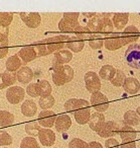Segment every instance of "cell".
Returning <instances> with one entry per match:
<instances>
[{"mask_svg": "<svg viewBox=\"0 0 140 148\" xmlns=\"http://www.w3.org/2000/svg\"><path fill=\"white\" fill-rule=\"evenodd\" d=\"M39 107H41V109H43V111H45V110H49L55 105V97H53V95L41 97L39 101Z\"/></svg>", "mask_w": 140, "mask_h": 148, "instance_id": "35", "label": "cell"}, {"mask_svg": "<svg viewBox=\"0 0 140 148\" xmlns=\"http://www.w3.org/2000/svg\"><path fill=\"white\" fill-rule=\"evenodd\" d=\"M126 79V75L122 70H116V73L114 75V77L112 78L111 83L114 85V86H123V83Z\"/></svg>", "mask_w": 140, "mask_h": 148, "instance_id": "36", "label": "cell"}, {"mask_svg": "<svg viewBox=\"0 0 140 148\" xmlns=\"http://www.w3.org/2000/svg\"><path fill=\"white\" fill-rule=\"evenodd\" d=\"M17 75V80L19 82L23 83V84H29L31 82V80L33 79V71L30 67H27V66H22L18 71L16 72Z\"/></svg>", "mask_w": 140, "mask_h": 148, "instance_id": "17", "label": "cell"}, {"mask_svg": "<svg viewBox=\"0 0 140 148\" xmlns=\"http://www.w3.org/2000/svg\"><path fill=\"white\" fill-rule=\"evenodd\" d=\"M26 93L31 97H39V89H37V83H29L26 87Z\"/></svg>", "mask_w": 140, "mask_h": 148, "instance_id": "43", "label": "cell"}, {"mask_svg": "<svg viewBox=\"0 0 140 148\" xmlns=\"http://www.w3.org/2000/svg\"><path fill=\"white\" fill-rule=\"evenodd\" d=\"M14 123V115L8 111H0V127H8Z\"/></svg>", "mask_w": 140, "mask_h": 148, "instance_id": "31", "label": "cell"}, {"mask_svg": "<svg viewBox=\"0 0 140 148\" xmlns=\"http://www.w3.org/2000/svg\"><path fill=\"white\" fill-rule=\"evenodd\" d=\"M105 148H120V144L115 138H108L105 142Z\"/></svg>", "mask_w": 140, "mask_h": 148, "instance_id": "45", "label": "cell"}, {"mask_svg": "<svg viewBox=\"0 0 140 148\" xmlns=\"http://www.w3.org/2000/svg\"><path fill=\"white\" fill-rule=\"evenodd\" d=\"M37 112V106L31 99H26L21 106V113L25 117H33Z\"/></svg>", "mask_w": 140, "mask_h": 148, "instance_id": "27", "label": "cell"}, {"mask_svg": "<svg viewBox=\"0 0 140 148\" xmlns=\"http://www.w3.org/2000/svg\"><path fill=\"white\" fill-rule=\"evenodd\" d=\"M125 45L126 42L123 39V37L121 35H117V34H114L111 37H108L104 40V46L109 51H115V50L120 49Z\"/></svg>", "mask_w": 140, "mask_h": 148, "instance_id": "9", "label": "cell"}, {"mask_svg": "<svg viewBox=\"0 0 140 148\" xmlns=\"http://www.w3.org/2000/svg\"><path fill=\"white\" fill-rule=\"evenodd\" d=\"M115 73H116V68L114 67V66L107 64V65H104L103 67L100 69L98 75H99L100 78H102L103 80L111 81L112 78L114 77V75H115Z\"/></svg>", "mask_w": 140, "mask_h": 148, "instance_id": "29", "label": "cell"}, {"mask_svg": "<svg viewBox=\"0 0 140 148\" xmlns=\"http://www.w3.org/2000/svg\"><path fill=\"white\" fill-rule=\"evenodd\" d=\"M89 148H103V146L97 141H92L89 143Z\"/></svg>", "mask_w": 140, "mask_h": 148, "instance_id": "49", "label": "cell"}, {"mask_svg": "<svg viewBox=\"0 0 140 148\" xmlns=\"http://www.w3.org/2000/svg\"><path fill=\"white\" fill-rule=\"evenodd\" d=\"M75 72L69 65H57L53 64L51 79L57 86H62L68 82H71L74 79Z\"/></svg>", "mask_w": 140, "mask_h": 148, "instance_id": "1", "label": "cell"}, {"mask_svg": "<svg viewBox=\"0 0 140 148\" xmlns=\"http://www.w3.org/2000/svg\"><path fill=\"white\" fill-rule=\"evenodd\" d=\"M89 103V101L87 99H68L65 103V108L67 110V112L71 114H74L77 111L79 108H81L82 106L87 105Z\"/></svg>", "mask_w": 140, "mask_h": 148, "instance_id": "26", "label": "cell"}, {"mask_svg": "<svg viewBox=\"0 0 140 148\" xmlns=\"http://www.w3.org/2000/svg\"><path fill=\"white\" fill-rule=\"evenodd\" d=\"M105 122V116L102 113H100V112H95V113L91 114V117H90L88 124H89L90 128L93 131L98 132L100 130V128L104 125Z\"/></svg>", "mask_w": 140, "mask_h": 148, "instance_id": "20", "label": "cell"}, {"mask_svg": "<svg viewBox=\"0 0 140 148\" xmlns=\"http://www.w3.org/2000/svg\"><path fill=\"white\" fill-rule=\"evenodd\" d=\"M123 88L127 93L135 95L140 89V82L135 77H127L123 83Z\"/></svg>", "mask_w": 140, "mask_h": 148, "instance_id": "23", "label": "cell"}, {"mask_svg": "<svg viewBox=\"0 0 140 148\" xmlns=\"http://www.w3.org/2000/svg\"><path fill=\"white\" fill-rule=\"evenodd\" d=\"M17 55L23 63H28V62H31L34 59H37V52L33 46H25V47H22L19 50Z\"/></svg>", "mask_w": 140, "mask_h": 148, "instance_id": "13", "label": "cell"}, {"mask_svg": "<svg viewBox=\"0 0 140 148\" xmlns=\"http://www.w3.org/2000/svg\"><path fill=\"white\" fill-rule=\"evenodd\" d=\"M125 60L130 67L140 69V45L132 44L125 51Z\"/></svg>", "mask_w": 140, "mask_h": 148, "instance_id": "2", "label": "cell"}, {"mask_svg": "<svg viewBox=\"0 0 140 148\" xmlns=\"http://www.w3.org/2000/svg\"><path fill=\"white\" fill-rule=\"evenodd\" d=\"M37 83V89H39V95L41 97H49L51 93V85L47 80H41Z\"/></svg>", "mask_w": 140, "mask_h": 148, "instance_id": "32", "label": "cell"}, {"mask_svg": "<svg viewBox=\"0 0 140 148\" xmlns=\"http://www.w3.org/2000/svg\"><path fill=\"white\" fill-rule=\"evenodd\" d=\"M120 131V124L114 121L105 122L104 125L100 128V130L97 132L100 137L103 138H113L114 136L118 135Z\"/></svg>", "mask_w": 140, "mask_h": 148, "instance_id": "5", "label": "cell"}, {"mask_svg": "<svg viewBox=\"0 0 140 148\" xmlns=\"http://www.w3.org/2000/svg\"><path fill=\"white\" fill-rule=\"evenodd\" d=\"M12 144V137L6 131L0 130V146H7Z\"/></svg>", "mask_w": 140, "mask_h": 148, "instance_id": "41", "label": "cell"}, {"mask_svg": "<svg viewBox=\"0 0 140 148\" xmlns=\"http://www.w3.org/2000/svg\"><path fill=\"white\" fill-rule=\"evenodd\" d=\"M19 148H39V146L34 138L28 136V137H24L21 140Z\"/></svg>", "mask_w": 140, "mask_h": 148, "instance_id": "38", "label": "cell"}, {"mask_svg": "<svg viewBox=\"0 0 140 148\" xmlns=\"http://www.w3.org/2000/svg\"><path fill=\"white\" fill-rule=\"evenodd\" d=\"M68 39H69V36L59 35V36H55V37L45 39V42H47V46H49V51L51 53H55V52H57L60 50H63L66 47Z\"/></svg>", "mask_w": 140, "mask_h": 148, "instance_id": "6", "label": "cell"}, {"mask_svg": "<svg viewBox=\"0 0 140 148\" xmlns=\"http://www.w3.org/2000/svg\"><path fill=\"white\" fill-rule=\"evenodd\" d=\"M25 90L20 86H11L6 91V99L11 105H17L24 99Z\"/></svg>", "mask_w": 140, "mask_h": 148, "instance_id": "7", "label": "cell"}, {"mask_svg": "<svg viewBox=\"0 0 140 148\" xmlns=\"http://www.w3.org/2000/svg\"><path fill=\"white\" fill-rule=\"evenodd\" d=\"M90 106L91 103H87V105L82 106L81 108L77 110V111L74 113V116H75V120L77 121L78 124L80 125H85V124H88L90 120V117H91V111H90Z\"/></svg>", "mask_w": 140, "mask_h": 148, "instance_id": "11", "label": "cell"}, {"mask_svg": "<svg viewBox=\"0 0 140 148\" xmlns=\"http://www.w3.org/2000/svg\"><path fill=\"white\" fill-rule=\"evenodd\" d=\"M128 21H129V14L128 13H115L113 15V18H112L114 27H116L118 31L125 29Z\"/></svg>", "mask_w": 140, "mask_h": 148, "instance_id": "24", "label": "cell"}, {"mask_svg": "<svg viewBox=\"0 0 140 148\" xmlns=\"http://www.w3.org/2000/svg\"><path fill=\"white\" fill-rule=\"evenodd\" d=\"M113 29H114V25H113V23H112L111 18L103 15V17H102V32L101 33L110 34V33H113Z\"/></svg>", "mask_w": 140, "mask_h": 148, "instance_id": "37", "label": "cell"}, {"mask_svg": "<svg viewBox=\"0 0 140 148\" xmlns=\"http://www.w3.org/2000/svg\"><path fill=\"white\" fill-rule=\"evenodd\" d=\"M136 113H137V115L139 116V118H140V107L137 108V110H136Z\"/></svg>", "mask_w": 140, "mask_h": 148, "instance_id": "50", "label": "cell"}, {"mask_svg": "<svg viewBox=\"0 0 140 148\" xmlns=\"http://www.w3.org/2000/svg\"><path fill=\"white\" fill-rule=\"evenodd\" d=\"M69 148H89V143L80 138H74L69 143Z\"/></svg>", "mask_w": 140, "mask_h": 148, "instance_id": "40", "label": "cell"}, {"mask_svg": "<svg viewBox=\"0 0 140 148\" xmlns=\"http://www.w3.org/2000/svg\"><path fill=\"white\" fill-rule=\"evenodd\" d=\"M136 143L135 141H130V142H123L120 144V148H135Z\"/></svg>", "mask_w": 140, "mask_h": 148, "instance_id": "48", "label": "cell"}, {"mask_svg": "<svg viewBox=\"0 0 140 148\" xmlns=\"http://www.w3.org/2000/svg\"><path fill=\"white\" fill-rule=\"evenodd\" d=\"M57 116L55 114V112L49 111V110H45V111L41 112L39 115V119L37 122L41 126L45 128H51L55 126V121H57Z\"/></svg>", "mask_w": 140, "mask_h": 148, "instance_id": "8", "label": "cell"}, {"mask_svg": "<svg viewBox=\"0 0 140 148\" xmlns=\"http://www.w3.org/2000/svg\"><path fill=\"white\" fill-rule=\"evenodd\" d=\"M81 25L79 21H71L63 18L59 23V29L62 33H69V34H75L80 29Z\"/></svg>", "mask_w": 140, "mask_h": 148, "instance_id": "21", "label": "cell"}, {"mask_svg": "<svg viewBox=\"0 0 140 148\" xmlns=\"http://www.w3.org/2000/svg\"><path fill=\"white\" fill-rule=\"evenodd\" d=\"M84 46H85V41L81 40L80 38H78L77 36H75L73 34L72 36H69V39H68L66 47L71 52L79 53V52H81L84 49Z\"/></svg>", "mask_w": 140, "mask_h": 148, "instance_id": "19", "label": "cell"}, {"mask_svg": "<svg viewBox=\"0 0 140 148\" xmlns=\"http://www.w3.org/2000/svg\"><path fill=\"white\" fill-rule=\"evenodd\" d=\"M124 123L131 127H135L140 124V118L135 111H127L124 114Z\"/></svg>", "mask_w": 140, "mask_h": 148, "instance_id": "30", "label": "cell"}, {"mask_svg": "<svg viewBox=\"0 0 140 148\" xmlns=\"http://www.w3.org/2000/svg\"><path fill=\"white\" fill-rule=\"evenodd\" d=\"M72 126V119L70 116L68 115H61V116H57V121H55V130L57 132H66L71 128Z\"/></svg>", "mask_w": 140, "mask_h": 148, "instance_id": "22", "label": "cell"}, {"mask_svg": "<svg viewBox=\"0 0 140 148\" xmlns=\"http://www.w3.org/2000/svg\"><path fill=\"white\" fill-rule=\"evenodd\" d=\"M90 103H91V106L96 111L100 112V113H103V112L107 111L108 108H109L108 97L105 95H103L102 92H100V91L92 93Z\"/></svg>", "mask_w": 140, "mask_h": 148, "instance_id": "3", "label": "cell"}, {"mask_svg": "<svg viewBox=\"0 0 140 148\" xmlns=\"http://www.w3.org/2000/svg\"><path fill=\"white\" fill-rule=\"evenodd\" d=\"M39 139L43 146L49 147V146H53L55 144L57 137H55V134L53 130L49 129V128H43L39 133Z\"/></svg>", "mask_w": 140, "mask_h": 148, "instance_id": "12", "label": "cell"}, {"mask_svg": "<svg viewBox=\"0 0 140 148\" xmlns=\"http://www.w3.org/2000/svg\"><path fill=\"white\" fill-rule=\"evenodd\" d=\"M119 135L123 142H130L134 141L137 137V132L135 131L133 127L127 125L126 123H123L120 125V131Z\"/></svg>", "mask_w": 140, "mask_h": 148, "instance_id": "14", "label": "cell"}, {"mask_svg": "<svg viewBox=\"0 0 140 148\" xmlns=\"http://www.w3.org/2000/svg\"><path fill=\"white\" fill-rule=\"evenodd\" d=\"M22 61L18 57V55H13L10 56L8 59L6 60V64H5V67H6V71L9 72H16L22 67Z\"/></svg>", "mask_w": 140, "mask_h": 148, "instance_id": "25", "label": "cell"}, {"mask_svg": "<svg viewBox=\"0 0 140 148\" xmlns=\"http://www.w3.org/2000/svg\"><path fill=\"white\" fill-rule=\"evenodd\" d=\"M87 29L92 34H98L102 32V17L93 16L88 21L87 25H85Z\"/></svg>", "mask_w": 140, "mask_h": 148, "instance_id": "28", "label": "cell"}, {"mask_svg": "<svg viewBox=\"0 0 140 148\" xmlns=\"http://www.w3.org/2000/svg\"><path fill=\"white\" fill-rule=\"evenodd\" d=\"M41 125L39 124V122H29L25 125V132L28 134L30 137H37L39 136V133L41 131Z\"/></svg>", "mask_w": 140, "mask_h": 148, "instance_id": "33", "label": "cell"}, {"mask_svg": "<svg viewBox=\"0 0 140 148\" xmlns=\"http://www.w3.org/2000/svg\"><path fill=\"white\" fill-rule=\"evenodd\" d=\"M79 15L80 14L78 12H66L64 13V18L71 21H78Z\"/></svg>", "mask_w": 140, "mask_h": 148, "instance_id": "46", "label": "cell"}, {"mask_svg": "<svg viewBox=\"0 0 140 148\" xmlns=\"http://www.w3.org/2000/svg\"><path fill=\"white\" fill-rule=\"evenodd\" d=\"M123 39L125 40L126 44L127 43H136L137 40L139 39V29L134 25H129L123 29V33L121 34Z\"/></svg>", "mask_w": 140, "mask_h": 148, "instance_id": "18", "label": "cell"}, {"mask_svg": "<svg viewBox=\"0 0 140 148\" xmlns=\"http://www.w3.org/2000/svg\"><path fill=\"white\" fill-rule=\"evenodd\" d=\"M73 59V53L70 50H60L55 52V57L53 60V64H57V65H67L69 62Z\"/></svg>", "mask_w": 140, "mask_h": 148, "instance_id": "15", "label": "cell"}, {"mask_svg": "<svg viewBox=\"0 0 140 148\" xmlns=\"http://www.w3.org/2000/svg\"><path fill=\"white\" fill-rule=\"evenodd\" d=\"M20 18L29 29H37L41 23V14L37 12H21Z\"/></svg>", "mask_w": 140, "mask_h": 148, "instance_id": "10", "label": "cell"}, {"mask_svg": "<svg viewBox=\"0 0 140 148\" xmlns=\"http://www.w3.org/2000/svg\"><path fill=\"white\" fill-rule=\"evenodd\" d=\"M9 29L0 25V40H8Z\"/></svg>", "mask_w": 140, "mask_h": 148, "instance_id": "47", "label": "cell"}, {"mask_svg": "<svg viewBox=\"0 0 140 148\" xmlns=\"http://www.w3.org/2000/svg\"><path fill=\"white\" fill-rule=\"evenodd\" d=\"M13 13L11 12H0V25L8 27L9 25L12 23Z\"/></svg>", "mask_w": 140, "mask_h": 148, "instance_id": "39", "label": "cell"}, {"mask_svg": "<svg viewBox=\"0 0 140 148\" xmlns=\"http://www.w3.org/2000/svg\"><path fill=\"white\" fill-rule=\"evenodd\" d=\"M35 50L39 53V56H47L51 55V52L49 51V48L47 46V42H45V39L43 40V41H39L37 43H35Z\"/></svg>", "mask_w": 140, "mask_h": 148, "instance_id": "34", "label": "cell"}, {"mask_svg": "<svg viewBox=\"0 0 140 148\" xmlns=\"http://www.w3.org/2000/svg\"><path fill=\"white\" fill-rule=\"evenodd\" d=\"M89 45H90V47H91L92 49L99 50L104 46V40L100 37V35H98L97 37H95V38H93V39L90 40Z\"/></svg>", "mask_w": 140, "mask_h": 148, "instance_id": "42", "label": "cell"}, {"mask_svg": "<svg viewBox=\"0 0 140 148\" xmlns=\"http://www.w3.org/2000/svg\"><path fill=\"white\" fill-rule=\"evenodd\" d=\"M17 75L16 72L4 71L0 73V89H4L6 87H10L16 82Z\"/></svg>", "mask_w": 140, "mask_h": 148, "instance_id": "16", "label": "cell"}, {"mask_svg": "<svg viewBox=\"0 0 140 148\" xmlns=\"http://www.w3.org/2000/svg\"><path fill=\"white\" fill-rule=\"evenodd\" d=\"M84 80H85L86 88L91 93L97 92L101 88V79H100L99 75L95 72H87L84 76Z\"/></svg>", "mask_w": 140, "mask_h": 148, "instance_id": "4", "label": "cell"}, {"mask_svg": "<svg viewBox=\"0 0 140 148\" xmlns=\"http://www.w3.org/2000/svg\"><path fill=\"white\" fill-rule=\"evenodd\" d=\"M8 54V40H0V59L6 57Z\"/></svg>", "mask_w": 140, "mask_h": 148, "instance_id": "44", "label": "cell"}]
</instances>
